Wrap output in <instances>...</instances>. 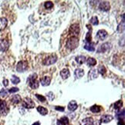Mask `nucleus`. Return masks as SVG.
I'll return each instance as SVG.
<instances>
[{"label":"nucleus","instance_id":"1","mask_svg":"<svg viewBox=\"0 0 125 125\" xmlns=\"http://www.w3.org/2000/svg\"><path fill=\"white\" fill-rule=\"evenodd\" d=\"M36 78H37V74L36 73H33L29 76L28 80H27V82H28L29 87L32 89H37L39 88L40 84L36 80Z\"/></svg>","mask_w":125,"mask_h":125},{"label":"nucleus","instance_id":"2","mask_svg":"<svg viewBox=\"0 0 125 125\" xmlns=\"http://www.w3.org/2000/svg\"><path fill=\"white\" fill-rule=\"evenodd\" d=\"M79 45V39L77 37H72L67 42V48L69 50H73Z\"/></svg>","mask_w":125,"mask_h":125},{"label":"nucleus","instance_id":"3","mask_svg":"<svg viewBox=\"0 0 125 125\" xmlns=\"http://www.w3.org/2000/svg\"><path fill=\"white\" fill-rule=\"evenodd\" d=\"M28 69V64L25 61H20L16 65V71L18 72H24Z\"/></svg>","mask_w":125,"mask_h":125},{"label":"nucleus","instance_id":"4","mask_svg":"<svg viewBox=\"0 0 125 125\" xmlns=\"http://www.w3.org/2000/svg\"><path fill=\"white\" fill-rule=\"evenodd\" d=\"M56 61H57L56 55H52L46 58L44 60L42 61V64L44 65H51V64H53L54 63H56Z\"/></svg>","mask_w":125,"mask_h":125},{"label":"nucleus","instance_id":"5","mask_svg":"<svg viewBox=\"0 0 125 125\" xmlns=\"http://www.w3.org/2000/svg\"><path fill=\"white\" fill-rule=\"evenodd\" d=\"M69 33L72 37H77L80 33V26L78 24H73L69 28Z\"/></svg>","mask_w":125,"mask_h":125},{"label":"nucleus","instance_id":"6","mask_svg":"<svg viewBox=\"0 0 125 125\" xmlns=\"http://www.w3.org/2000/svg\"><path fill=\"white\" fill-rule=\"evenodd\" d=\"M23 107L26 108H29V109H32V108L35 107V103L29 97H26V98L23 99Z\"/></svg>","mask_w":125,"mask_h":125},{"label":"nucleus","instance_id":"7","mask_svg":"<svg viewBox=\"0 0 125 125\" xmlns=\"http://www.w3.org/2000/svg\"><path fill=\"white\" fill-rule=\"evenodd\" d=\"M111 48V45L109 42H105L104 44L100 45V47L97 48V52L98 53H104L107 51H109Z\"/></svg>","mask_w":125,"mask_h":125},{"label":"nucleus","instance_id":"8","mask_svg":"<svg viewBox=\"0 0 125 125\" xmlns=\"http://www.w3.org/2000/svg\"><path fill=\"white\" fill-rule=\"evenodd\" d=\"M9 112V109L7 107V104L5 101L0 99V114L2 115H6Z\"/></svg>","mask_w":125,"mask_h":125},{"label":"nucleus","instance_id":"9","mask_svg":"<svg viewBox=\"0 0 125 125\" xmlns=\"http://www.w3.org/2000/svg\"><path fill=\"white\" fill-rule=\"evenodd\" d=\"M9 43L6 39L0 40V52H5L8 50Z\"/></svg>","mask_w":125,"mask_h":125},{"label":"nucleus","instance_id":"10","mask_svg":"<svg viewBox=\"0 0 125 125\" xmlns=\"http://www.w3.org/2000/svg\"><path fill=\"white\" fill-rule=\"evenodd\" d=\"M107 37V31L104 30V29H100L97 31V33L96 35V38L97 39H98L99 40H104Z\"/></svg>","mask_w":125,"mask_h":125},{"label":"nucleus","instance_id":"11","mask_svg":"<svg viewBox=\"0 0 125 125\" xmlns=\"http://www.w3.org/2000/svg\"><path fill=\"white\" fill-rule=\"evenodd\" d=\"M111 8V5H110V3L108 2H101L99 5V9L102 11H108Z\"/></svg>","mask_w":125,"mask_h":125},{"label":"nucleus","instance_id":"12","mask_svg":"<svg viewBox=\"0 0 125 125\" xmlns=\"http://www.w3.org/2000/svg\"><path fill=\"white\" fill-rule=\"evenodd\" d=\"M97 76H98V72H97V69H92L89 72L88 77H89L90 80H94V79L97 78Z\"/></svg>","mask_w":125,"mask_h":125},{"label":"nucleus","instance_id":"13","mask_svg":"<svg viewBox=\"0 0 125 125\" xmlns=\"http://www.w3.org/2000/svg\"><path fill=\"white\" fill-rule=\"evenodd\" d=\"M86 27L88 28L89 31L87 32V33H86V38H85V42H86V43H90L91 40H92V36H91L92 29H91V27L89 25H86Z\"/></svg>","mask_w":125,"mask_h":125},{"label":"nucleus","instance_id":"14","mask_svg":"<svg viewBox=\"0 0 125 125\" xmlns=\"http://www.w3.org/2000/svg\"><path fill=\"white\" fill-rule=\"evenodd\" d=\"M77 107H78V105H77V102H76L75 101H71L68 104V109L70 111H76V110L77 109Z\"/></svg>","mask_w":125,"mask_h":125},{"label":"nucleus","instance_id":"15","mask_svg":"<svg viewBox=\"0 0 125 125\" xmlns=\"http://www.w3.org/2000/svg\"><path fill=\"white\" fill-rule=\"evenodd\" d=\"M50 77H47V76H45L43 77L42 78L40 79V83L42 86H49L50 84Z\"/></svg>","mask_w":125,"mask_h":125},{"label":"nucleus","instance_id":"16","mask_svg":"<svg viewBox=\"0 0 125 125\" xmlns=\"http://www.w3.org/2000/svg\"><path fill=\"white\" fill-rule=\"evenodd\" d=\"M113 119V117L111 116V115H103L101 117V119H100V121L101 123H108L111 121Z\"/></svg>","mask_w":125,"mask_h":125},{"label":"nucleus","instance_id":"17","mask_svg":"<svg viewBox=\"0 0 125 125\" xmlns=\"http://www.w3.org/2000/svg\"><path fill=\"white\" fill-rule=\"evenodd\" d=\"M74 75L76 78H80L84 75V71L81 68H77L74 72Z\"/></svg>","mask_w":125,"mask_h":125},{"label":"nucleus","instance_id":"18","mask_svg":"<svg viewBox=\"0 0 125 125\" xmlns=\"http://www.w3.org/2000/svg\"><path fill=\"white\" fill-rule=\"evenodd\" d=\"M60 75L63 79H67L70 75L69 71L67 68H63L60 72Z\"/></svg>","mask_w":125,"mask_h":125},{"label":"nucleus","instance_id":"19","mask_svg":"<svg viewBox=\"0 0 125 125\" xmlns=\"http://www.w3.org/2000/svg\"><path fill=\"white\" fill-rule=\"evenodd\" d=\"M57 125H68L69 124V119L67 117H63L59 119L56 122Z\"/></svg>","mask_w":125,"mask_h":125},{"label":"nucleus","instance_id":"20","mask_svg":"<svg viewBox=\"0 0 125 125\" xmlns=\"http://www.w3.org/2000/svg\"><path fill=\"white\" fill-rule=\"evenodd\" d=\"M8 20L5 18H0V31L5 29V27L7 26Z\"/></svg>","mask_w":125,"mask_h":125},{"label":"nucleus","instance_id":"21","mask_svg":"<svg viewBox=\"0 0 125 125\" xmlns=\"http://www.w3.org/2000/svg\"><path fill=\"white\" fill-rule=\"evenodd\" d=\"M75 61L77 62V63H78V64H83L86 61V58L83 55H79L76 57Z\"/></svg>","mask_w":125,"mask_h":125},{"label":"nucleus","instance_id":"22","mask_svg":"<svg viewBox=\"0 0 125 125\" xmlns=\"http://www.w3.org/2000/svg\"><path fill=\"white\" fill-rule=\"evenodd\" d=\"M84 48L89 52H94L95 51V48L94 46V44H92L91 42L90 43H86L85 45H84Z\"/></svg>","mask_w":125,"mask_h":125},{"label":"nucleus","instance_id":"23","mask_svg":"<svg viewBox=\"0 0 125 125\" xmlns=\"http://www.w3.org/2000/svg\"><path fill=\"white\" fill-rule=\"evenodd\" d=\"M37 111L42 115H46L48 114V110L44 107H42V106H39L37 107Z\"/></svg>","mask_w":125,"mask_h":125},{"label":"nucleus","instance_id":"24","mask_svg":"<svg viewBox=\"0 0 125 125\" xmlns=\"http://www.w3.org/2000/svg\"><path fill=\"white\" fill-rule=\"evenodd\" d=\"M21 100H22V98H21L20 95H19V94L13 95L12 97V98H11V101H12L13 104H19V103L21 101Z\"/></svg>","mask_w":125,"mask_h":125},{"label":"nucleus","instance_id":"25","mask_svg":"<svg viewBox=\"0 0 125 125\" xmlns=\"http://www.w3.org/2000/svg\"><path fill=\"white\" fill-rule=\"evenodd\" d=\"M90 111L93 112V113H99L101 111V107L99 105H93L90 108Z\"/></svg>","mask_w":125,"mask_h":125},{"label":"nucleus","instance_id":"26","mask_svg":"<svg viewBox=\"0 0 125 125\" xmlns=\"http://www.w3.org/2000/svg\"><path fill=\"white\" fill-rule=\"evenodd\" d=\"M86 63H87L88 66L93 67L97 64V61H96V59H94V58H89L87 60H86Z\"/></svg>","mask_w":125,"mask_h":125},{"label":"nucleus","instance_id":"27","mask_svg":"<svg viewBox=\"0 0 125 125\" xmlns=\"http://www.w3.org/2000/svg\"><path fill=\"white\" fill-rule=\"evenodd\" d=\"M94 122V120L92 117H86L83 120V125H92Z\"/></svg>","mask_w":125,"mask_h":125},{"label":"nucleus","instance_id":"28","mask_svg":"<svg viewBox=\"0 0 125 125\" xmlns=\"http://www.w3.org/2000/svg\"><path fill=\"white\" fill-rule=\"evenodd\" d=\"M117 31L119 32H124V15H123V21H122V22L120 23V25H118L117 27Z\"/></svg>","mask_w":125,"mask_h":125},{"label":"nucleus","instance_id":"29","mask_svg":"<svg viewBox=\"0 0 125 125\" xmlns=\"http://www.w3.org/2000/svg\"><path fill=\"white\" fill-rule=\"evenodd\" d=\"M106 72H107V70H106V68L104 65H100V66L98 67V69H97V72L100 73L102 75L105 74Z\"/></svg>","mask_w":125,"mask_h":125},{"label":"nucleus","instance_id":"30","mask_svg":"<svg viewBox=\"0 0 125 125\" xmlns=\"http://www.w3.org/2000/svg\"><path fill=\"white\" fill-rule=\"evenodd\" d=\"M123 105V102L122 101H117L114 103V104H113V106H114V109L115 110H119V109H121V107Z\"/></svg>","mask_w":125,"mask_h":125},{"label":"nucleus","instance_id":"31","mask_svg":"<svg viewBox=\"0 0 125 125\" xmlns=\"http://www.w3.org/2000/svg\"><path fill=\"white\" fill-rule=\"evenodd\" d=\"M11 81H12V83L14 84H17L20 82V79L19 78H18L17 76L15 75H13L12 78H11Z\"/></svg>","mask_w":125,"mask_h":125},{"label":"nucleus","instance_id":"32","mask_svg":"<svg viewBox=\"0 0 125 125\" xmlns=\"http://www.w3.org/2000/svg\"><path fill=\"white\" fill-rule=\"evenodd\" d=\"M90 23L93 25H97L99 24V21H98V19L96 16H94V17H92L91 19H90Z\"/></svg>","mask_w":125,"mask_h":125},{"label":"nucleus","instance_id":"33","mask_svg":"<svg viewBox=\"0 0 125 125\" xmlns=\"http://www.w3.org/2000/svg\"><path fill=\"white\" fill-rule=\"evenodd\" d=\"M44 6L46 9H52L53 7V3L50 1H48V2H46L45 4H44Z\"/></svg>","mask_w":125,"mask_h":125},{"label":"nucleus","instance_id":"34","mask_svg":"<svg viewBox=\"0 0 125 125\" xmlns=\"http://www.w3.org/2000/svg\"><path fill=\"white\" fill-rule=\"evenodd\" d=\"M36 97H37V99L39 100V101H40L41 102H45L46 101V97H44V96H42V95H40V94H36Z\"/></svg>","mask_w":125,"mask_h":125},{"label":"nucleus","instance_id":"35","mask_svg":"<svg viewBox=\"0 0 125 125\" xmlns=\"http://www.w3.org/2000/svg\"><path fill=\"white\" fill-rule=\"evenodd\" d=\"M7 93H8L7 91L5 90V89H4V88H2L1 91H0V95L2 96V97H5V96H6L7 95Z\"/></svg>","mask_w":125,"mask_h":125},{"label":"nucleus","instance_id":"36","mask_svg":"<svg viewBox=\"0 0 125 125\" xmlns=\"http://www.w3.org/2000/svg\"><path fill=\"white\" fill-rule=\"evenodd\" d=\"M19 91V89L18 88H12L9 90V93H15V92H17Z\"/></svg>","mask_w":125,"mask_h":125},{"label":"nucleus","instance_id":"37","mask_svg":"<svg viewBox=\"0 0 125 125\" xmlns=\"http://www.w3.org/2000/svg\"><path fill=\"white\" fill-rule=\"evenodd\" d=\"M55 109H56V111H61V112L64 111V107H60V106H56V107H55Z\"/></svg>","mask_w":125,"mask_h":125},{"label":"nucleus","instance_id":"38","mask_svg":"<svg viewBox=\"0 0 125 125\" xmlns=\"http://www.w3.org/2000/svg\"><path fill=\"white\" fill-rule=\"evenodd\" d=\"M47 96L49 97V98H50V100H53L54 98V96H53V92H49V93L47 94Z\"/></svg>","mask_w":125,"mask_h":125},{"label":"nucleus","instance_id":"39","mask_svg":"<svg viewBox=\"0 0 125 125\" xmlns=\"http://www.w3.org/2000/svg\"><path fill=\"white\" fill-rule=\"evenodd\" d=\"M100 124H101L100 120H97L96 121H94L93 124H92V125H100Z\"/></svg>","mask_w":125,"mask_h":125},{"label":"nucleus","instance_id":"40","mask_svg":"<svg viewBox=\"0 0 125 125\" xmlns=\"http://www.w3.org/2000/svg\"><path fill=\"white\" fill-rule=\"evenodd\" d=\"M3 85H4L5 87H7V86L9 85V80H7V79H4V80H3Z\"/></svg>","mask_w":125,"mask_h":125},{"label":"nucleus","instance_id":"41","mask_svg":"<svg viewBox=\"0 0 125 125\" xmlns=\"http://www.w3.org/2000/svg\"><path fill=\"white\" fill-rule=\"evenodd\" d=\"M32 125H40V124L39 121H37V122H35L34 124H32Z\"/></svg>","mask_w":125,"mask_h":125},{"label":"nucleus","instance_id":"42","mask_svg":"<svg viewBox=\"0 0 125 125\" xmlns=\"http://www.w3.org/2000/svg\"><path fill=\"white\" fill-rule=\"evenodd\" d=\"M68 125H69V124H68Z\"/></svg>","mask_w":125,"mask_h":125}]
</instances>
